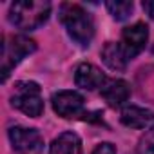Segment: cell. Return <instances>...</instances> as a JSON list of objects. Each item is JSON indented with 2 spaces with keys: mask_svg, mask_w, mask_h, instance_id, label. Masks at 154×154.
<instances>
[{
  "mask_svg": "<svg viewBox=\"0 0 154 154\" xmlns=\"http://www.w3.org/2000/svg\"><path fill=\"white\" fill-rule=\"evenodd\" d=\"M60 22L63 24L67 35L80 47H89L94 38L93 17L78 4H62L58 11Z\"/></svg>",
  "mask_w": 154,
  "mask_h": 154,
  "instance_id": "cell-1",
  "label": "cell"
},
{
  "mask_svg": "<svg viewBox=\"0 0 154 154\" xmlns=\"http://www.w3.org/2000/svg\"><path fill=\"white\" fill-rule=\"evenodd\" d=\"M49 15L51 4L47 0H24V2H15L9 8V22L22 31L38 29L47 22Z\"/></svg>",
  "mask_w": 154,
  "mask_h": 154,
  "instance_id": "cell-2",
  "label": "cell"
},
{
  "mask_svg": "<svg viewBox=\"0 0 154 154\" xmlns=\"http://www.w3.org/2000/svg\"><path fill=\"white\" fill-rule=\"evenodd\" d=\"M11 103L24 114L31 118H38L44 112V100H42L40 85L36 82H18L15 85Z\"/></svg>",
  "mask_w": 154,
  "mask_h": 154,
  "instance_id": "cell-3",
  "label": "cell"
},
{
  "mask_svg": "<svg viewBox=\"0 0 154 154\" xmlns=\"http://www.w3.org/2000/svg\"><path fill=\"white\" fill-rule=\"evenodd\" d=\"M35 51H36L35 40L24 35H15L9 38V42H4L2 45V82L8 80V76L15 65H18L27 54Z\"/></svg>",
  "mask_w": 154,
  "mask_h": 154,
  "instance_id": "cell-4",
  "label": "cell"
},
{
  "mask_svg": "<svg viewBox=\"0 0 154 154\" xmlns=\"http://www.w3.org/2000/svg\"><path fill=\"white\" fill-rule=\"evenodd\" d=\"M53 109L62 118H76L82 114L84 109V96L76 91H58L51 96Z\"/></svg>",
  "mask_w": 154,
  "mask_h": 154,
  "instance_id": "cell-5",
  "label": "cell"
},
{
  "mask_svg": "<svg viewBox=\"0 0 154 154\" xmlns=\"http://www.w3.org/2000/svg\"><path fill=\"white\" fill-rule=\"evenodd\" d=\"M9 140L13 149L17 150H40L44 145V138L36 129H27V127H11L9 129Z\"/></svg>",
  "mask_w": 154,
  "mask_h": 154,
  "instance_id": "cell-6",
  "label": "cell"
},
{
  "mask_svg": "<svg viewBox=\"0 0 154 154\" xmlns=\"http://www.w3.org/2000/svg\"><path fill=\"white\" fill-rule=\"evenodd\" d=\"M132 58H134L132 53L123 44L118 42H107L102 49V60L112 71H125V67Z\"/></svg>",
  "mask_w": 154,
  "mask_h": 154,
  "instance_id": "cell-7",
  "label": "cell"
},
{
  "mask_svg": "<svg viewBox=\"0 0 154 154\" xmlns=\"http://www.w3.org/2000/svg\"><path fill=\"white\" fill-rule=\"evenodd\" d=\"M74 84L82 87V89H87V91H94L98 87H103L107 84V78L105 74L93 63H80L76 67V72H74Z\"/></svg>",
  "mask_w": 154,
  "mask_h": 154,
  "instance_id": "cell-8",
  "label": "cell"
},
{
  "mask_svg": "<svg viewBox=\"0 0 154 154\" xmlns=\"http://www.w3.org/2000/svg\"><path fill=\"white\" fill-rule=\"evenodd\" d=\"M149 40V27L143 22H136L123 29L122 33V44L132 53V56L140 54Z\"/></svg>",
  "mask_w": 154,
  "mask_h": 154,
  "instance_id": "cell-9",
  "label": "cell"
},
{
  "mask_svg": "<svg viewBox=\"0 0 154 154\" xmlns=\"http://www.w3.org/2000/svg\"><path fill=\"white\" fill-rule=\"evenodd\" d=\"M152 120H154V112L140 105H125L120 112V122L131 129H145Z\"/></svg>",
  "mask_w": 154,
  "mask_h": 154,
  "instance_id": "cell-10",
  "label": "cell"
},
{
  "mask_svg": "<svg viewBox=\"0 0 154 154\" xmlns=\"http://www.w3.org/2000/svg\"><path fill=\"white\" fill-rule=\"evenodd\" d=\"M102 98L111 107L123 105L131 96V85L125 80H107V84L102 87Z\"/></svg>",
  "mask_w": 154,
  "mask_h": 154,
  "instance_id": "cell-11",
  "label": "cell"
},
{
  "mask_svg": "<svg viewBox=\"0 0 154 154\" xmlns=\"http://www.w3.org/2000/svg\"><path fill=\"white\" fill-rule=\"evenodd\" d=\"M49 154H82V140L76 132H62L53 140Z\"/></svg>",
  "mask_w": 154,
  "mask_h": 154,
  "instance_id": "cell-12",
  "label": "cell"
},
{
  "mask_svg": "<svg viewBox=\"0 0 154 154\" xmlns=\"http://www.w3.org/2000/svg\"><path fill=\"white\" fill-rule=\"evenodd\" d=\"M107 11L112 15L114 20H127L134 9V4L129 2V0H112V2H105Z\"/></svg>",
  "mask_w": 154,
  "mask_h": 154,
  "instance_id": "cell-13",
  "label": "cell"
},
{
  "mask_svg": "<svg viewBox=\"0 0 154 154\" xmlns=\"http://www.w3.org/2000/svg\"><path fill=\"white\" fill-rule=\"evenodd\" d=\"M138 154H154V125L141 136L138 145Z\"/></svg>",
  "mask_w": 154,
  "mask_h": 154,
  "instance_id": "cell-14",
  "label": "cell"
},
{
  "mask_svg": "<svg viewBox=\"0 0 154 154\" xmlns=\"http://www.w3.org/2000/svg\"><path fill=\"white\" fill-rule=\"evenodd\" d=\"M93 154H116V149H114V145L112 143H100V145H96V149L93 150Z\"/></svg>",
  "mask_w": 154,
  "mask_h": 154,
  "instance_id": "cell-15",
  "label": "cell"
},
{
  "mask_svg": "<svg viewBox=\"0 0 154 154\" xmlns=\"http://www.w3.org/2000/svg\"><path fill=\"white\" fill-rule=\"evenodd\" d=\"M141 8H143V11L154 20V0H145V2L141 4Z\"/></svg>",
  "mask_w": 154,
  "mask_h": 154,
  "instance_id": "cell-16",
  "label": "cell"
}]
</instances>
